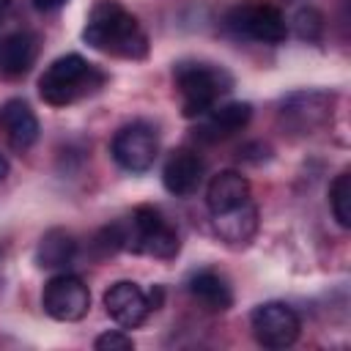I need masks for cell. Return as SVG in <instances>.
Returning <instances> with one entry per match:
<instances>
[{
	"label": "cell",
	"instance_id": "1",
	"mask_svg": "<svg viewBox=\"0 0 351 351\" xmlns=\"http://www.w3.org/2000/svg\"><path fill=\"white\" fill-rule=\"evenodd\" d=\"M85 44L93 49L123 58V60H143L148 55V36L137 16L126 11L118 0H96L88 22L82 27Z\"/></svg>",
	"mask_w": 351,
	"mask_h": 351
},
{
	"label": "cell",
	"instance_id": "2",
	"mask_svg": "<svg viewBox=\"0 0 351 351\" xmlns=\"http://www.w3.org/2000/svg\"><path fill=\"white\" fill-rule=\"evenodd\" d=\"M104 71L93 63H88L82 55L69 52L55 58L44 74L38 77V96L49 104V107H66L74 104L82 96L96 93L104 85Z\"/></svg>",
	"mask_w": 351,
	"mask_h": 351
},
{
	"label": "cell",
	"instance_id": "3",
	"mask_svg": "<svg viewBox=\"0 0 351 351\" xmlns=\"http://www.w3.org/2000/svg\"><path fill=\"white\" fill-rule=\"evenodd\" d=\"M173 82H176V93L181 99V112L186 118L206 115L219 101V96H225L233 85L230 74L222 66L200 63V60L178 63L173 69Z\"/></svg>",
	"mask_w": 351,
	"mask_h": 351
},
{
	"label": "cell",
	"instance_id": "4",
	"mask_svg": "<svg viewBox=\"0 0 351 351\" xmlns=\"http://www.w3.org/2000/svg\"><path fill=\"white\" fill-rule=\"evenodd\" d=\"M123 247L170 261L178 255L181 241H178V230L167 222V217L156 206H137L132 211L129 228H123Z\"/></svg>",
	"mask_w": 351,
	"mask_h": 351
},
{
	"label": "cell",
	"instance_id": "5",
	"mask_svg": "<svg viewBox=\"0 0 351 351\" xmlns=\"http://www.w3.org/2000/svg\"><path fill=\"white\" fill-rule=\"evenodd\" d=\"M225 25L236 36H244L261 44H282L288 36V22L282 11L266 0H250V3L233 5L225 16Z\"/></svg>",
	"mask_w": 351,
	"mask_h": 351
},
{
	"label": "cell",
	"instance_id": "6",
	"mask_svg": "<svg viewBox=\"0 0 351 351\" xmlns=\"http://www.w3.org/2000/svg\"><path fill=\"white\" fill-rule=\"evenodd\" d=\"M250 326H252L255 340L263 348H288L296 343V337L302 332V321H299L296 310L285 302L258 304L250 315Z\"/></svg>",
	"mask_w": 351,
	"mask_h": 351
},
{
	"label": "cell",
	"instance_id": "7",
	"mask_svg": "<svg viewBox=\"0 0 351 351\" xmlns=\"http://www.w3.org/2000/svg\"><path fill=\"white\" fill-rule=\"evenodd\" d=\"M41 307L55 321H80L90 307V291L77 274H55L41 293Z\"/></svg>",
	"mask_w": 351,
	"mask_h": 351
},
{
	"label": "cell",
	"instance_id": "8",
	"mask_svg": "<svg viewBox=\"0 0 351 351\" xmlns=\"http://www.w3.org/2000/svg\"><path fill=\"white\" fill-rule=\"evenodd\" d=\"M156 151H159V140H156V132L148 126V123H126L115 132L112 143H110V154L112 159L129 170V173H145L154 159H156Z\"/></svg>",
	"mask_w": 351,
	"mask_h": 351
},
{
	"label": "cell",
	"instance_id": "9",
	"mask_svg": "<svg viewBox=\"0 0 351 351\" xmlns=\"http://www.w3.org/2000/svg\"><path fill=\"white\" fill-rule=\"evenodd\" d=\"M332 96L324 93V90H302V93H293L282 101V110H280V121L299 132V134H313L315 129L326 126L332 121Z\"/></svg>",
	"mask_w": 351,
	"mask_h": 351
},
{
	"label": "cell",
	"instance_id": "10",
	"mask_svg": "<svg viewBox=\"0 0 351 351\" xmlns=\"http://www.w3.org/2000/svg\"><path fill=\"white\" fill-rule=\"evenodd\" d=\"M104 310H107V315L118 326L134 329V326H140L148 318L151 310H156V302L137 282L121 280V282H112L107 288V293H104Z\"/></svg>",
	"mask_w": 351,
	"mask_h": 351
},
{
	"label": "cell",
	"instance_id": "11",
	"mask_svg": "<svg viewBox=\"0 0 351 351\" xmlns=\"http://www.w3.org/2000/svg\"><path fill=\"white\" fill-rule=\"evenodd\" d=\"M252 118V107L247 101H228V104H214L206 115H200V123L195 129L197 140L203 143H219L241 132Z\"/></svg>",
	"mask_w": 351,
	"mask_h": 351
},
{
	"label": "cell",
	"instance_id": "12",
	"mask_svg": "<svg viewBox=\"0 0 351 351\" xmlns=\"http://www.w3.org/2000/svg\"><path fill=\"white\" fill-rule=\"evenodd\" d=\"M203 181V159L197 156V151L192 148H176L165 167H162V184L170 195L176 197H189L192 192H197Z\"/></svg>",
	"mask_w": 351,
	"mask_h": 351
},
{
	"label": "cell",
	"instance_id": "13",
	"mask_svg": "<svg viewBox=\"0 0 351 351\" xmlns=\"http://www.w3.org/2000/svg\"><path fill=\"white\" fill-rule=\"evenodd\" d=\"M38 58V36L30 30H16L0 38V77L19 80L25 77Z\"/></svg>",
	"mask_w": 351,
	"mask_h": 351
},
{
	"label": "cell",
	"instance_id": "14",
	"mask_svg": "<svg viewBox=\"0 0 351 351\" xmlns=\"http://www.w3.org/2000/svg\"><path fill=\"white\" fill-rule=\"evenodd\" d=\"M0 132L16 151H27L38 140V118L25 99H8L0 104Z\"/></svg>",
	"mask_w": 351,
	"mask_h": 351
},
{
	"label": "cell",
	"instance_id": "15",
	"mask_svg": "<svg viewBox=\"0 0 351 351\" xmlns=\"http://www.w3.org/2000/svg\"><path fill=\"white\" fill-rule=\"evenodd\" d=\"M247 200H252L250 197V181L239 170H219L206 186V206H208L211 217L230 211Z\"/></svg>",
	"mask_w": 351,
	"mask_h": 351
},
{
	"label": "cell",
	"instance_id": "16",
	"mask_svg": "<svg viewBox=\"0 0 351 351\" xmlns=\"http://www.w3.org/2000/svg\"><path fill=\"white\" fill-rule=\"evenodd\" d=\"M189 296L208 313H225L233 304V291L228 280L214 269H200L186 280Z\"/></svg>",
	"mask_w": 351,
	"mask_h": 351
},
{
	"label": "cell",
	"instance_id": "17",
	"mask_svg": "<svg viewBox=\"0 0 351 351\" xmlns=\"http://www.w3.org/2000/svg\"><path fill=\"white\" fill-rule=\"evenodd\" d=\"M214 228L219 233V239H225L228 244L233 247H241L247 244L255 230H258V208L252 200L230 208V211H222V214H214Z\"/></svg>",
	"mask_w": 351,
	"mask_h": 351
},
{
	"label": "cell",
	"instance_id": "18",
	"mask_svg": "<svg viewBox=\"0 0 351 351\" xmlns=\"http://www.w3.org/2000/svg\"><path fill=\"white\" fill-rule=\"evenodd\" d=\"M74 252H77V239L66 228H52L41 236L36 247V263L41 269H60L71 263Z\"/></svg>",
	"mask_w": 351,
	"mask_h": 351
},
{
	"label": "cell",
	"instance_id": "19",
	"mask_svg": "<svg viewBox=\"0 0 351 351\" xmlns=\"http://www.w3.org/2000/svg\"><path fill=\"white\" fill-rule=\"evenodd\" d=\"M329 206L340 228H351V170H340L329 186Z\"/></svg>",
	"mask_w": 351,
	"mask_h": 351
},
{
	"label": "cell",
	"instance_id": "20",
	"mask_svg": "<svg viewBox=\"0 0 351 351\" xmlns=\"http://www.w3.org/2000/svg\"><path fill=\"white\" fill-rule=\"evenodd\" d=\"M293 25H296L299 38H307V41H318L321 38L324 19H321V14L315 8H299L296 16H293Z\"/></svg>",
	"mask_w": 351,
	"mask_h": 351
},
{
	"label": "cell",
	"instance_id": "21",
	"mask_svg": "<svg viewBox=\"0 0 351 351\" xmlns=\"http://www.w3.org/2000/svg\"><path fill=\"white\" fill-rule=\"evenodd\" d=\"M99 351H129V348H134V340L129 337V335H123V332H104V335H99L96 337V343H93Z\"/></svg>",
	"mask_w": 351,
	"mask_h": 351
},
{
	"label": "cell",
	"instance_id": "22",
	"mask_svg": "<svg viewBox=\"0 0 351 351\" xmlns=\"http://www.w3.org/2000/svg\"><path fill=\"white\" fill-rule=\"evenodd\" d=\"M69 0H33V5L38 8V11H55V8H60V5H66Z\"/></svg>",
	"mask_w": 351,
	"mask_h": 351
},
{
	"label": "cell",
	"instance_id": "23",
	"mask_svg": "<svg viewBox=\"0 0 351 351\" xmlns=\"http://www.w3.org/2000/svg\"><path fill=\"white\" fill-rule=\"evenodd\" d=\"M8 176V159L3 156V151H0V181Z\"/></svg>",
	"mask_w": 351,
	"mask_h": 351
},
{
	"label": "cell",
	"instance_id": "24",
	"mask_svg": "<svg viewBox=\"0 0 351 351\" xmlns=\"http://www.w3.org/2000/svg\"><path fill=\"white\" fill-rule=\"evenodd\" d=\"M11 3H14V0H0V16H3V14L11 8Z\"/></svg>",
	"mask_w": 351,
	"mask_h": 351
},
{
	"label": "cell",
	"instance_id": "25",
	"mask_svg": "<svg viewBox=\"0 0 351 351\" xmlns=\"http://www.w3.org/2000/svg\"><path fill=\"white\" fill-rule=\"evenodd\" d=\"M0 255H3V250H0Z\"/></svg>",
	"mask_w": 351,
	"mask_h": 351
}]
</instances>
